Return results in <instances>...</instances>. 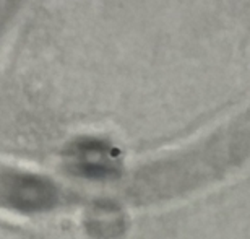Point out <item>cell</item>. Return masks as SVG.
Here are the masks:
<instances>
[{
  "label": "cell",
  "instance_id": "obj_2",
  "mask_svg": "<svg viewBox=\"0 0 250 239\" xmlns=\"http://www.w3.org/2000/svg\"><path fill=\"white\" fill-rule=\"evenodd\" d=\"M67 169L91 181H109L122 173L121 153L101 140H80L65 153Z\"/></svg>",
  "mask_w": 250,
  "mask_h": 239
},
{
  "label": "cell",
  "instance_id": "obj_1",
  "mask_svg": "<svg viewBox=\"0 0 250 239\" xmlns=\"http://www.w3.org/2000/svg\"><path fill=\"white\" fill-rule=\"evenodd\" d=\"M2 205L20 213H38L56 207L59 191L47 177L24 171H3L0 177Z\"/></svg>",
  "mask_w": 250,
  "mask_h": 239
},
{
  "label": "cell",
  "instance_id": "obj_3",
  "mask_svg": "<svg viewBox=\"0 0 250 239\" xmlns=\"http://www.w3.org/2000/svg\"><path fill=\"white\" fill-rule=\"evenodd\" d=\"M86 230L96 239H116L125 230L124 215L114 203L99 202L88 212Z\"/></svg>",
  "mask_w": 250,
  "mask_h": 239
}]
</instances>
